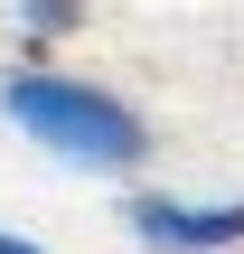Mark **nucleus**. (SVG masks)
I'll use <instances>...</instances> for the list:
<instances>
[{
    "label": "nucleus",
    "instance_id": "20e7f679",
    "mask_svg": "<svg viewBox=\"0 0 244 254\" xmlns=\"http://www.w3.org/2000/svg\"><path fill=\"white\" fill-rule=\"evenodd\" d=\"M0 254H47V245H28V236H9V226H0Z\"/></svg>",
    "mask_w": 244,
    "mask_h": 254
},
{
    "label": "nucleus",
    "instance_id": "f03ea898",
    "mask_svg": "<svg viewBox=\"0 0 244 254\" xmlns=\"http://www.w3.org/2000/svg\"><path fill=\"white\" fill-rule=\"evenodd\" d=\"M141 254H235L244 245V198H179V189H141L122 207Z\"/></svg>",
    "mask_w": 244,
    "mask_h": 254
},
{
    "label": "nucleus",
    "instance_id": "7ed1b4c3",
    "mask_svg": "<svg viewBox=\"0 0 244 254\" xmlns=\"http://www.w3.org/2000/svg\"><path fill=\"white\" fill-rule=\"evenodd\" d=\"M9 19H19L28 38H75V28H85V0H9Z\"/></svg>",
    "mask_w": 244,
    "mask_h": 254
},
{
    "label": "nucleus",
    "instance_id": "f257e3e1",
    "mask_svg": "<svg viewBox=\"0 0 244 254\" xmlns=\"http://www.w3.org/2000/svg\"><path fill=\"white\" fill-rule=\"evenodd\" d=\"M0 113H9V132H28L47 160H66L85 179H132L150 160V113L94 75H66V66H9Z\"/></svg>",
    "mask_w": 244,
    "mask_h": 254
}]
</instances>
